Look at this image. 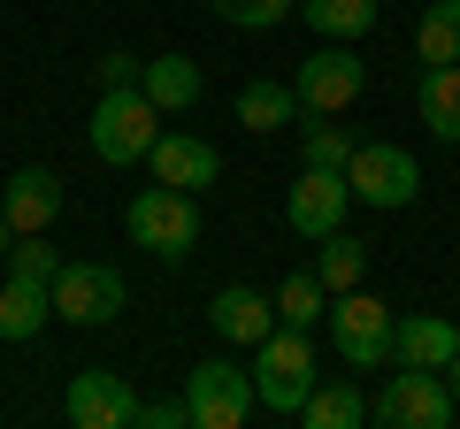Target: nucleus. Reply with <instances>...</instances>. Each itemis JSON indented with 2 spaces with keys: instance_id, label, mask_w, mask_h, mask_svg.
I'll return each mask as SVG.
<instances>
[{
  "instance_id": "nucleus-19",
  "label": "nucleus",
  "mask_w": 460,
  "mask_h": 429,
  "mask_svg": "<svg viewBox=\"0 0 460 429\" xmlns=\"http://www.w3.org/2000/svg\"><path fill=\"white\" fill-rule=\"evenodd\" d=\"M299 16H307L314 39H338V47H353V39L376 31V0H299Z\"/></svg>"
},
{
  "instance_id": "nucleus-31",
  "label": "nucleus",
  "mask_w": 460,
  "mask_h": 429,
  "mask_svg": "<svg viewBox=\"0 0 460 429\" xmlns=\"http://www.w3.org/2000/svg\"><path fill=\"white\" fill-rule=\"evenodd\" d=\"M8 246H16V231H8V214H0V261H8Z\"/></svg>"
},
{
  "instance_id": "nucleus-22",
  "label": "nucleus",
  "mask_w": 460,
  "mask_h": 429,
  "mask_svg": "<svg viewBox=\"0 0 460 429\" xmlns=\"http://www.w3.org/2000/svg\"><path fill=\"white\" fill-rule=\"evenodd\" d=\"M414 54H422V69L460 62V0H429V8H422V23H414Z\"/></svg>"
},
{
  "instance_id": "nucleus-7",
  "label": "nucleus",
  "mask_w": 460,
  "mask_h": 429,
  "mask_svg": "<svg viewBox=\"0 0 460 429\" xmlns=\"http://www.w3.org/2000/svg\"><path fill=\"white\" fill-rule=\"evenodd\" d=\"M323 322H330V353H338L345 368H361V376H368V368L392 361V322H399V314L384 307V299H368V292H338Z\"/></svg>"
},
{
  "instance_id": "nucleus-1",
  "label": "nucleus",
  "mask_w": 460,
  "mask_h": 429,
  "mask_svg": "<svg viewBox=\"0 0 460 429\" xmlns=\"http://www.w3.org/2000/svg\"><path fill=\"white\" fill-rule=\"evenodd\" d=\"M314 383H323V361H314V330H292V322H277V330L253 346V391H261V414H299Z\"/></svg>"
},
{
  "instance_id": "nucleus-5",
  "label": "nucleus",
  "mask_w": 460,
  "mask_h": 429,
  "mask_svg": "<svg viewBox=\"0 0 460 429\" xmlns=\"http://www.w3.org/2000/svg\"><path fill=\"white\" fill-rule=\"evenodd\" d=\"M184 407H192V429H246L253 407H261L253 368H238V361H223V353H208V361L184 376Z\"/></svg>"
},
{
  "instance_id": "nucleus-28",
  "label": "nucleus",
  "mask_w": 460,
  "mask_h": 429,
  "mask_svg": "<svg viewBox=\"0 0 460 429\" xmlns=\"http://www.w3.org/2000/svg\"><path fill=\"white\" fill-rule=\"evenodd\" d=\"M93 77H100V92H115V84H138V77H146V62H138V54H100Z\"/></svg>"
},
{
  "instance_id": "nucleus-20",
  "label": "nucleus",
  "mask_w": 460,
  "mask_h": 429,
  "mask_svg": "<svg viewBox=\"0 0 460 429\" xmlns=\"http://www.w3.org/2000/svg\"><path fill=\"white\" fill-rule=\"evenodd\" d=\"M299 422L307 429H361L368 422V391L361 383H314L307 407H299Z\"/></svg>"
},
{
  "instance_id": "nucleus-15",
  "label": "nucleus",
  "mask_w": 460,
  "mask_h": 429,
  "mask_svg": "<svg viewBox=\"0 0 460 429\" xmlns=\"http://www.w3.org/2000/svg\"><path fill=\"white\" fill-rule=\"evenodd\" d=\"M460 353V330L445 314H399L392 322V368H445Z\"/></svg>"
},
{
  "instance_id": "nucleus-26",
  "label": "nucleus",
  "mask_w": 460,
  "mask_h": 429,
  "mask_svg": "<svg viewBox=\"0 0 460 429\" xmlns=\"http://www.w3.org/2000/svg\"><path fill=\"white\" fill-rule=\"evenodd\" d=\"M223 23H238V31H277L284 16H299V0H208Z\"/></svg>"
},
{
  "instance_id": "nucleus-16",
  "label": "nucleus",
  "mask_w": 460,
  "mask_h": 429,
  "mask_svg": "<svg viewBox=\"0 0 460 429\" xmlns=\"http://www.w3.org/2000/svg\"><path fill=\"white\" fill-rule=\"evenodd\" d=\"M138 84H146V100L162 108V116H192L199 92H208V69H199L192 54H154Z\"/></svg>"
},
{
  "instance_id": "nucleus-10",
  "label": "nucleus",
  "mask_w": 460,
  "mask_h": 429,
  "mask_svg": "<svg viewBox=\"0 0 460 429\" xmlns=\"http://www.w3.org/2000/svg\"><path fill=\"white\" fill-rule=\"evenodd\" d=\"M138 407H146V398L115 376V368H77L69 391H62V414L77 429H138Z\"/></svg>"
},
{
  "instance_id": "nucleus-27",
  "label": "nucleus",
  "mask_w": 460,
  "mask_h": 429,
  "mask_svg": "<svg viewBox=\"0 0 460 429\" xmlns=\"http://www.w3.org/2000/svg\"><path fill=\"white\" fill-rule=\"evenodd\" d=\"M8 261H16V276H39V284H54V276H62V253L47 246V231L16 238V253H8Z\"/></svg>"
},
{
  "instance_id": "nucleus-11",
  "label": "nucleus",
  "mask_w": 460,
  "mask_h": 429,
  "mask_svg": "<svg viewBox=\"0 0 460 429\" xmlns=\"http://www.w3.org/2000/svg\"><path fill=\"white\" fill-rule=\"evenodd\" d=\"M345 207H353L345 169H299V184L284 192V223H292L299 238H314V246H323L330 231H345Z\"/></svg>"
},
{
  "instance_id": "nucleus-3",
  "label": "nucleus",
  "mask_w": 460,
  "mask_h": 429,
  "mask_svg": "<svg viewBox=\"0 0 460 429\" xmlns=\"http://www.w3.org/2000/svg\"><path fill=\"white\" fill-rule=\"evenodd\" d=\"M453 414H460V398L445 383V368H399L368 398V422H384V429H453Z\"/></svg>"
},
{
  "instance_id": "nucleus-14",
  "label": "nucleus",
  "mask_w": 460,
  "mask_h": 429,
  "mask_svg": "<svg viewBox=\"0 0 460 429\" xmlns=\"http://www.w3.org/2000/svg\"><path fill=\"white\" fill-rule=\"evenodd\" d=\"M208 322H215L223 346H261V337L277 330V299H261L253 284H230V292H215Z\"/></svg>"
},
{
  "instance_id": "nucleus-12",
  "label": "nucleus",
  "mask_w": 460,
  "mask_h": 429,
  "mask_svg": "<svg viewBox=\"0 0 460 429\" xmlns=\"http://www.w3.org/2000/svg\"><path fill=\"white\" fill-rule=\"evenodd\" d=\"M146 169H154V184L208 192V184L223 177V153H215L208 138H192V131H162V138H154V153H146Z\"/></svg>"
},
{
  "instance_id": "nucleus-18",
  "label": "nucleus",
  "mask_w": 460,
  "mask_h": 429,
  "mask_svg": "<svg viewBox=\"0 0 460 429\" xmlns=\"http://www.w3.org/2000/svg\"><path fill=\"white\" fill-rule=\"evenodd\" d=\"M47 322H54V284L8 276V292H0V337H8V346H31Z\"/></svg>"
},
{
  "instance_id": "nucleus-21",
  "label": "nucleus",
  "mask_w": 460,
  "mask_h": 429,
  "mask_svg": "<svg viewBox=\"0 0 460 429\" xmlns=\"http://www.w3.org/2000/svg\"><path fill=\"white\" fill-rule=\"evenodd\" d=\"M307 108H299V92L292 84H269V77H253L246 92H238V123L246 131H284V123H299Z\"/></svg>"
},
{
  "instance_id": "nucleus-25",
  "label": "nucleus",
  "mask_w": 460,
  "mask_h": 429,
  "mask_svg": "<svg viewBox=\"0 0 460 429\" xmlns=\"http://www.w3.org/2000/svg\"><path fill=\"white\" fill-rule=\"evenodd\" d=\"M353 146H361V138H353V131H330V116H307V131H299L307 169H345V162H353Z\"/></svg>"
},
{
  "instance_id": "nucleus-24",
  "label": "nucleus",
  "mask_w": 460,
  "mask_h": 429,
  "mask_svg": "<svg viewBox=\"0 0 460 429\" xmlns=\"http://www.w3.org/2000/svg\"><path fill=\"white\" fill-rule=\"evenodd\" d=\"M323 314H330L323 276H314V268H292V276L277 284V322H292V330H314Z\"/></svg>"
},
{
  "instance_id": "nucleus-29",
  "label": "nucleus",
  "mask_w": 460,
  "mask_h": 429,
  "mask_svg": "<svg viewBox=\"0 0 460 429\" xmlns=\"http://www.w3.org/2000/svg\"><path fill=\"white\" fill-rule=\"evenodd\" d=\"M138 429H192V407H184V398H162V407H138Z\"/></svg>"
},
{
  "instance_id": "nucleus-4",
  "label": "nucleus",
  "mask_w": 460,
  "mask_h": 429,
  "mask_svg": "<svg viewBox=\"0 0 460 429\" xmlns=\"http://www.w3.org/2000/svg\"><path fill=\"white\" fill-rule=\"evenodd\" d=\"M123 231L138 238V253H162V261H184L199 246V199L177 192V184H154L123 207Z\"/></svg>"
},
{
  "instance_id": "nucleus-17",
  "label": "nucleus",
  "mask_w": 460,
  "mask_h": 429,
  "mask_svg": "<svg viewBox=\"0 0 460 429\" xmlns=\"http://www.w3.org/2000/svg\"><path fill=\"white\" fill-rule=\"evenodd\" d=\"M414 116H422V131H429V138L460 146V62L422 69V77H414Z\"/></svg>"
},
{
  "instance_id": "nucleus-23",
  "label": "nucleus",
  "mask_w": 460,
  "mask_h": 429,
  "mask_svg": "<svg viewBox=\"0 0 460 429\" xmlns=\"http://www.w3.org/2000/svg\"><path fill=\"white\" fill-rule=\"evenodd\" d=\"M314 276H323V292L338 299V292H361V276H368V246L353 231H330L323 238V261H314Z\"/></svg>"
},
{
  "instance_id": "nucleus-13",
  "label": "nucleus",
  "mask_w": 460,
  "mask_h": 429,
  "mask_svg": "<svg viewBox=\"0 0 460 429\" xmlns=\"http://www.w3.org/2000/svg\"><path fill=\"white\" fill-rule=\"evenodd\" d=\"M0 214H8L16 238L47 231L54 214H62V177H54V169H16V177L0 184Z\"/></svg>"
},
{
  "instance_id": "nucleus-9",
  "label": "nucleus",
  "mask_w": 460,
  "mask_h": 429,
  "mask_svg": "<svg viewBox=\"0 0 460 429\" xmlns=\"http://www.w3.org/2000/svg\"><path fill=\"white\" fill-rule=\"evenodd\" d=\"M123 314V276L100 261H62L54 276V322H77V330H100Z\"/></svg>"
},
{
  "instance_id": "nucleus-6",
  "label": "nucleus",
  "mask_w": 460,
  "mask_h": 429,
  "mask_svg": "<svg viewBox=\"0 0 460 429\" xmlns=\"http://www.w3.org/2000/svg\"><path fill=\"white\" fill-rule=\"evenodd\" d=\"M345 184H353V199H361V207L399 214V207H414V192H422V162H414L407 146L361 138V146H353V162H345Z\"/></svg>"
},
{
  "instance_id": "nucleus-8",
  "label": "nucleus",
  "mask_w": 460,
  "mask_h": 429,
  "mask_svg": "<svg viewBox=\"0 0 460 429\" xmlns=\"http://www.w3.org/2000/svg\"><path fill=\"white\" fill-rule=\"evenodd\" d=\"M361 84H368V62H361L353 47H338V39H323V47L299 62L292 92H299V108H307V116H338V108H353V100H361Z\"/></svg>"
},
{
  "instance_id": "nucleus-2",
  "label": "nucleus",
  "mask_w": 460,
  "mask_h": 429,
  "mask_svg": "<svg viewBox=\"0 0 460 429\" xmlns=\"http://www.w3.org/2000/svg\"><path fill=\"white\" fill-rule=\"evenodd\" d=\"M154 138H162V108L146 100V84H115V92H100V108H93V153L108 169H138L154 153Z\"/></svg>"
},
{
  "instance_id": "nucleus-30",
  "label": "nucleus",
  "mask_w": 460,
  "mask_h": 429,
  "mask_svg": "<svg viewBox=\"0 0 460 429\" xmlns=\"http://www.w3.org/2000/svg\"><path fill=\"white\" fill-rule=\"evenodd\" d=\"M445 383H453V398H460V353H453V361H445Z\"/></svg>"
}]
</instances>
